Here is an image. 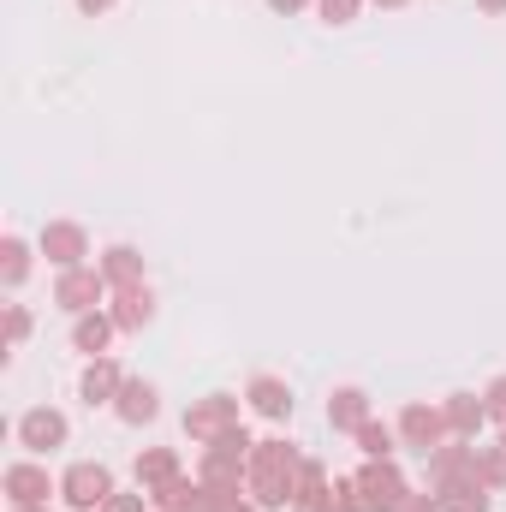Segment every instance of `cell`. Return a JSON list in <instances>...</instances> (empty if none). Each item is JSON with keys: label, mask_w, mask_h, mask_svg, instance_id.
Returning a JSON list of instances; mask_svg holds the SVG:
<instances>
[{"label": "cell", "mask_w": 506, "mask_h": 512, "mask_svg": "<svg viewBox=\"0 0 506 512\" xmlns=\"http://www.w3.org/2000/svg\"><path fill=\"white\" fill-rule=\"evenodd\" d=\"M60 489H66V501H72L78 512H90V507H108V495H114V477H108L102 465H72Z\"/></svg>", "instance_id": "6da1fadb"}, {"label": "cell", "mask_w": 506, "mask_h": 512, "mask_svg": "<svg viewBox=\"0 0 506 512\" xmlns=\"http://www.w3.org/2000/svg\"><path fill=\"white\" fill-rule=\"evenodd\" d=\"M358 495H364L370 512H399L405 507V483L393 477V465H370V471L358 477Z\"/></svg>", "instance_id": "7a4b0ae2"}, {"label": "cell", "mask_w": 506, "mask_h": 512, "mask_svg": "<svg viewBox=\"0 0 506 512\" xmlns=\"http://www.w3.org/2000/svg\"><path fill=\"white\" fill-rule=\"evenodd\" d=\"M18 441H24L30 453H54V447L66 441V417H60V411H30V417L18 423Z\"/></svg>", "instance_id": "3957f363"}, {"label": "cell", "mask_w": 506, "mask_h": 512, "mask_svg": "<svg viewBox=\"0 0 506 512\" xmlns=\"http://www.w3.org/2000/svg\"><path fill=\"white\" fill-rule=\"evenodd\" d=\"M233 411H239V405L215 393L209 405H197V411H185V429H191V435H215V441H227V435H233Z\"/></svg>", "instance_id": "277c9868"}, {"label": "cell", "mask_w": 506, "mask_h": 512, "mask_svg": "<svg viewBox=\"0 0 506 512\" xmlns=\"http://www.w3.org/2000/svg\"><path fill=\"white\" fill-rule=\"evenodd\" d=\"M96 298H102V280L90 268H66L60 286H54V304H66V310H90Z\"/></svg>", "instance_id": "5b68a950"}, {"label": "cell", "mask_w": 506, "mask_h": 512, "mask_svg": "<svg viewBox=\"0 0 506 512\" xmlns=\"http://www.w3.org/2000/svg\"><path fill=\"white\" fill-rule=\"evenodd\" d=\"M6 495H12V507H36V501H48V471H36V465H12V471H6Z\"/></svg>", "instance_id": "8992f818"}, {"label": "cell", "mask_w": 506, "mask_h": 512, "mask_svg": "<svg viewBox=\"0 0 506 512\" xmlns=\"http://www.w3.org/2000/svg\"><path fill=\"white\" fill-rule=\"evenodd\" d=\"M42 251L54 256L60 268H78V256H84V233L60 221V227H48V233H42Z\"/></svg>", "instance_id": "52a82bcc"}, {"label": "cell", "mask_w": 506, "mask_h": 512, "mask_svg": "<svg viewBox=\"0 0 506 512\" xmlns=\"http://www.w3.org/2000/svg\"><path fill=\"white\" fill-rule=\"evenodd\" d=\"M120 417H126V423H149V417H155V387L149 382L120 387Z\"/></svg>", "instance_id": "ba28073f"}, {"label": "cell", "mask_w": 506, "mask_h": 512, "mask_svg": "<svg viewBox=\"0 0 506 512\" xmlns=\"http://www.w3.org/2000/svg\"><path fill=\"white\" fill-rule=\"evenodd\" d=\"M441 423H447L441 411H423V405H411V411H405V435H411L417 447H429V441H441Z\"/></svg>", "instance_id": "9c48e42d"}, {"label": "cell", "mask_w": 506, "mask_h": 512, "mask_svg": "<svg viewBox=\"0 0 506 512\" xmlns=\"http://www.w3.org/2000/svg\"><path fill=\"white\" fill-rule=\"evenodd\" d=\"M114 328H120V322H114V316H84V322H78V334H72V340H78V352H102V346H108V334H114Z\"/></svg>", "instance_id": "30bf717a"}, {"label": "cell", "mask_w": 506, "mask_h": 512, "mask_svg": "<svg viewBox=\"0 0 506 512\" xmlns=\"http://www.w3.org/2000/svg\"><path fill=\"white\" fill-rule=\"evenodd\" d=\"M173 471H179V459H173V453H143V459H137V483L167 489V483H173Z\"/></svg>", "instance_id": "8fae6325"}, {"label": "cell", "mask_w": 506, "mask_h": 512, "mask_svg": "<svg viewBox=\"0 0 506 512\" xmlns=\"http://www.w3.org/2000/svg\"><path fill=\"white\" fill-rule=\"evenodd\" d=\"M251 399H256V411H262V417H286V411H292L286 387H280V382H268V376H262V382H251Z\"/></svg>", "instance_id": "7c38bea8"}, {"label": "cell", "mask_w": 506, "mask_h": 512, "mask_svg": "<svg viewBox=\"0 0 506 512\" xmlns=\"http://www.w3.org/2000/svg\"><path fill=\"white\" fill-rule=\"evenodd\" d=\"M328 417H334V423H346V429H364V393H358V387H346V393H334V405H328Z\"/></svg>", "instance_id": "4fadbf2b"}, {"label": "cell", "mask_w": 506, "mask_h": 512, "mask_svg": "<svg viewBox=\"0 0 506 512\" xmlns=\"http://www.w3.org/2000/svg\"><path fill=\"white\" fill-rule=\"evenodd\" d=\"M114 322H120V328L149 322V292H143V286H126V292H120V310H114Z\"/></svg>", "instance_id": "5bb4252c"}, {"label": "cell", "mask_w": 506, "mask_h": 512, "mask_svg": "<svg viewBox=\"0 0 506 512\" xmlns=\"http://www.w3.org/2000/svg\"><path fill=\"white\" fill-rule=\"evenodd\" d=\"M447 423H453V429H459V435H471V429H477V423H483V405H477V399H471V393H459V399H453V405H447Z\"/></svg>", "instance_id": "9a60e30c"}, {"label": "cell", "mask_w": 506, "mask_h": 512, "mask_svg": "<svg viewBox=\"0 0 506 512\" xmlns=\"http://www.w3.org/2000/svg\"><path fill=\"white\" fill-rule=\"evenodd\" d=\"M114 387H120V370H114V364H96V370L84 376V399H90V405H102Z\"/></svg>", "instance_id": "2e32d148"}, {"label": "cell", "mask_w": 506, "mask_h": 512, "mask_svg": "<svg viewBox=\"0 0 506 512\" xmlns=\"http://www.w3.org/2000/svg\"><path fill=\"white\" fill-rule=\"evenodd\" d=\"M358 441H364V453H370V459H387V453H393V429H381V423H364V429H358Z\"/></svg>", "instance_id": "e0dca14e"}, {"label": "cell", "mask_w": 506, "mask_h": 512, "mask_svg": "<svg viewBox=\"0 0 506 512\" xmlns=\"http://www.w3.org/2000/svg\"><path fill=\"white\" fill-rule=\"evenodd\" d=\"M108 280H137V251H108Z\"/></svg>", "instance_id": "ac0fdd59"}, {"label": "cell", "mask_w": 506, "mask_h": 512, "mask_svg": "<svg viewBox=\"0 0 506 512\" xmlns=\"http://www.w3.org/2000/svg\"><path fill=\"white\" fill-rule=\"evenodd\" d=\"M18 274H24V245L6 239V280H18Z\"/></svg>", "instance_id": "d6986e66"}, {"label": "cell", "mask_w": 506, "mask_h": 512, "mask_svg": "<svg viewBox=\"0 0 506 512\" xmlns=\"http://www.w3.org/2000/svg\"><path fill=\"white\" fill-rule=\"evenodd\" d=\"M322 12H328V18H334V24H346V18H352V12H358V0H322Z\"/></svg>", "instance_id": "ffe728a7"}, {"label": "cell", "mask_w": 506, "mask_h": 512, "mask_svg": "<svg viewBox=\"0 0 506 512\" xmlns=\"http://www.w3.org/2000/svg\"><path fill=\"white\" fill-rule=\"evenodd\" d=\"M108 512H143V501L137 495H108Z\"/></svg>", "instance_id": "44dd1931"}, {"label": "cell", "mask_w": 506, "mask_h": 512, "mask_svg": "<svg viewBox=\"0 0 506 512\" xmlns=\"http://www.w3.org/2000/svg\"><path fill=\"white\" fill-rule=\"evenodd\" d=\"M489 411H495V417H506V376L489 387Z\"/></svg>", "instance_id": "7402d4cb"}, {"label": "cell", "mask_w": 506, "mask_h": 512, "mask_svg": "<svg viewBox=\"0 0 506 512\" xmlns=\"http://www.w3.org/2000/svg\"><path fill=\"white\" fill-rule=\"evenodd\" d=\"M268 6H274V12H298L304 0H268Z\"/></svg>", "instance_id": "603a6c76"}, {"label": "cell", "mask_w": 506, "mask_h": 512, "mask_svg": "<svg viewBox=\"0 0 506 512\" xmlns=\"http://www.w3.org/2000/svg\"><path fill=\"white\" fill-rule=\"evenodd\" d=\"M78 6H84V12H102V6H114V0H78Z\"/></svg>", "instance_id": "cb8c5ba5"}, {"label": "cell", "mask_w": 506, "mask_h": 512, "mask_svg": "<svg viewBox=\"0 0 506 512\" xmlns=\"http://www.w3.org/2000/svg\"><path fill=\"white\" fill-rule=\"evenodd\" d=\"M483 6H489V12H501V6H506V0H483Z\"/></svg>", "instance_id": "d4e9b609"}, {"label": "cell", "mask_w": 506, "mask_h": 512, "mask_svg": "<svg viewBox=\"0 0 506 512\" xmlns=\"http://www.w3.org/2000/svg\"><path fill=\"white\" fill-rule=\"evenodd\" d=\"M381 6H405V0H381Z\"/></svg>", "instance_id": "484cf974"}]
</instances>
